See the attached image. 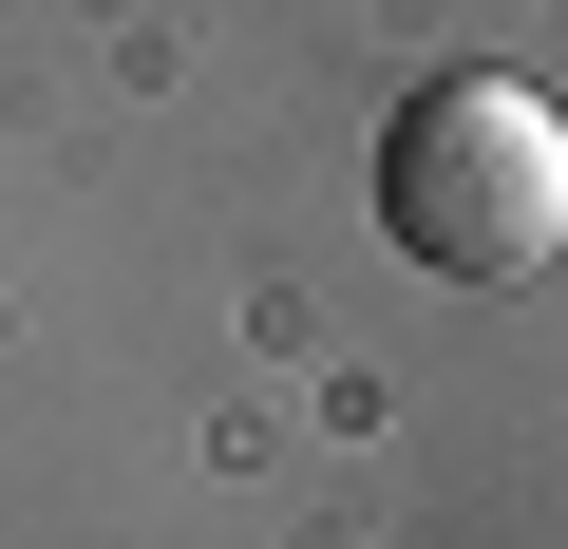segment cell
Returning a JSON list of instances; mask_svg holds the SVG:
<instances>
[{
	"instance_id": "cell-1",
	"label": "cell",
	"mask_w": 568,
	"mask_h": 549,
	"mask_svg": "<svg viewBox=\"0 0 568 549\" xmlns=\"http://www.w3.org/2000/svg\"><path fill=\"white\" fill-rule=\"evenodd\" d=\"M379 227L436 265V285H530L568 246V114L530 77H417L398 133H379Z\"/></svg>"
}]
</instances>
